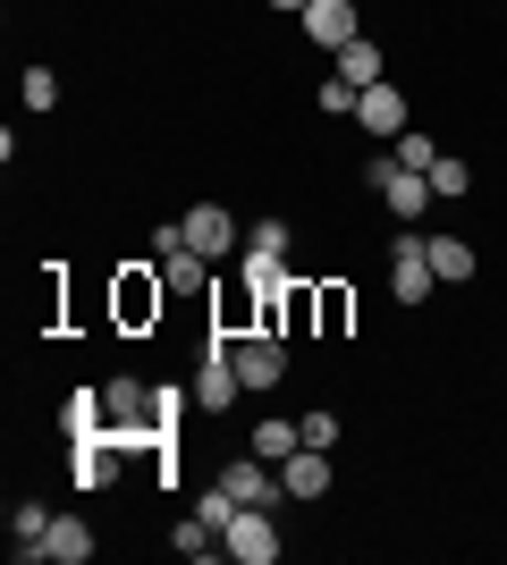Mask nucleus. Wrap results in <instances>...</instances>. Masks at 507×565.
I'll return each instance as SVG.
<instances>
[{
    "mask_svg": "<svg viewBox=\"0 0 507 565\" xmlns=\"http://www.w3.org/2000/svg\"><path fill=\"white\" fill-rule=\"evenodd\" d=\"M229 354H237V380L254 388V397L288 380V330H237V338H229Z\"/></svg>",
    "mask_w": 507,
    "mask_h": 565,
    "instance_id": "1",
    "label": "nucleus"
},
{
    "mask_svg": "<svg viewBox=\"0 0 507 565\" xmlns=\"http://www.w3.org/2000/svg\"><path fill=\"white\" fill-rule=\"evenodd\" d=\"M220 541H229L237 565H279V548H288V541H279V507H237Z\"/></svg>",
    "mask_w": 507,
    "mask_h": 565,
    "instance_id": "2",
    "label": "nucleus"
},
{
    "mask_svg": "<svg viewBox=\"0 0 507 565\" xmlns=\"http://www.w3.org/2000/svg\"><path fill=\"white\" fill-rule=\"evenodd\" d=\"M432 287H440V270H432V236L398 228V245H389V296H398V305H423Z\"/></svg>",
    "mask_w": 507,
    "mask_h": 565,
    "instance_id": "3",
    "label": "nucleus"
},
{
    "mask_svg": "<svg viewBox=\"0 0 507 565\" xmlns=\"http://www.w3.org/2000/svg\"><path fill=\"white\" fill-rule=\"evenodd\" d=\"M237 397H245V380H237V354H229V330H212L203 372H194V414H229Z\"/></svg>",
    "mask_w": 507,
    "mask_h": 565,
    "instance_id": "4",
    "label": "nucleus"
},
{
    "mask_svg": "<svg viewBox=\"0 0 507 565\" xmlns=\"http://www.w3.org/2000/svg\"><path fill=\"white\" fill-rule=\"evenodd\" d=\"M169 305V279L161 270H119V287H110V312H119V330H152Z\"/></svg>",
    "mask_w": 507,
    "mask_h": 565,
    "instance_id": "5",
    "label": "nucleus"
},
{
    "mask_svg": "<svg viewBox=\"0 0 507 565\" xmlns=\"http://www.w3.org/2000/svg\"><path fill=\"white\" fill-rule=\"evenodd\" d=\"M187 245H194V254H212L220 270H229V262L245 254V228H237L229 203H194V212H187Z\"/></svg>",
    "mask_w": 507,
    "mask_h": 565,
    "instance_id": "6",
    "label": "nucleus"
},
{
    "mask_svg": "<svg viewBox=\"0 0 507 565\" xmlns=\"http://www.w3.org/2000/svg\"><path fill=\"white\" fill-rule=\"evenodd\" d=\"M119 439H110V430H85V439H68V481L76 490H110V481H119Z\"/></svg>",
    "mask_w": 507,
    "mask_h": 565,
    "instance_id": "7",
    "label": "nucleus"
},
{
    "mask_svg": "<svg viewBox=\"0 0 507 565\" xmlns=\"http://www.w3.org/2000/svg\"><path fill=\"white\" fill-rule=\"evenodd\" d=\"M220 490L237 498V507H279V498H288V490H279V465H271V456H254V448L220 472Z\"/></svg>",
    "mask_w": 507,
    "mask_h": 565,
    "instance_id": "8",
    "label": "nucleus"
},
{
    "mask_svg": "<svg viewBox=\"0 0 507 565\" xmlns=\"http://www.w3.org/2000/svg\"><path fill=\"white\" fill-rule=\"evenodd\" d=\"M372 194H381V203H389V220H398V228H414V220H423V212H432V203H440L423 169H389V178H381V186H372Z\"/></svg>",
    "mask_w": 507,
    "mask_h": 565,
    "instance_id": "9",
    "label": "nucleus"
},
{
    "mask_svg": "<svg viewBox=\"0 0 507 565\" xmlns=\"http://www.w3.org/2000/svg\"><path fill=\"white\" fill-rule=\"evenodd\" d=\"M356 127H363V136H389V143H398V136H406V94H398L389 76H381V85H363V94H356Z\"/></svg>",
    "mask_w": 507,
    "mask_h": 565,
    "instance_id": "10",
    "label": "nucleus"
},
{
    "mask_svg": "<svg viewBox=\"0 0 507 565\" xmlns=\"http://www.w3.org/2000/svg\"><path fill=\"white\" fill-rule=\"evenodd\" d=\"M330 481H338L330 448H296L288 465H279V490H288V498H330Z\"/></svg>",
    "mask_w": 507,
    "mask_h": 565,
    "instance_id": "11",
    "label": "nucleus"
},
{
    "mask_svg": "<svg viewBox=\"0 0 507 565\" xmlns=\"http://www.w3.org/2000/svg\"><path fill=\"white\" fill-rule=\"evenodd\" d=\"M305 43H321L338 60V51L356 43V0H314V9H305Z\"/></svg>",
    "mask_w": 507,
    "mask_h": 565,
    "instance_id": "12",
    "label": "nucleus"
},
{
    "mask_svg": "<svg viewBox=\"0 0 507 565\" xmlns=\"http://www.w3.org/2000/svg\"><path fill=\"white\" fill-rule=\"evenodd\" d=\"M212 270H220V262H212V254H194V245H169V254H161L169 296H203V287H212Z\"/></svg>",
    "mask_w": 507,
    "mask_h": 565,
    "instance_id": "13",
    "label": "nucleus"
},
{
    "mask_svg": "<svg viewBox=\"0 0 507 565\" xmlns=\"http://www.w3.org/2000/svg\"><path fill=\"white\" fill-rule=\"evenodd\" d=\"M43 541H51V507L18 498V507H9V548H18V565H34V557H43Z\"/></svg>",
    "mask_w": 507,
    "mask_h": 565,
    "instance_id": "14",
    "label": "nucleus"
},
{
    "mask_svg": "<svg viewBox=\"0 0 507 565\" xmlns=\"http://www.w3.org/2000/svg\"><path fill=\"white\" fill-rule=\"evenodd\" d=\"M43 557H51V565H85V557H94V523H85V515H51Z\"/></svg>",
    "mask_w": 507,
    "mask_h": 565,
    "instance_id": "15",
    "label": "nucleus"
},
{
    "mask_svg": "<svg viewBox=\"0 0 507 565\" xmlns=\"http://www.w3.org/2000/svg\"><path fill=\"white\" fill-rule=\"evenodd\" d=\"M338 76H347V85L363 94V85H381V76H389V51L372 43V34H356V43L338 51Z\"/></svg>",
    "mask_w": 507,
    "mask_h": 565,
    "instance_id": "16",
    "label": "nucleus"
},
{
    "mask_svg": "<svg viewBox=\"0 0 507 565\" xmlns=\"http://www.w3.org/2000/svg\"><path fill=\"white\" fill-rule=\"evenodd\" d=\"M432 270H440V287H465L483 262H474V245H465V236H432Z\"/></svg>",
    "mask_w": 507,
    "mask_h": 565,
    "instance_id": "17",
    "label": "nucleus"
},
{
    "mask_svg": "<svg viewBox=\"0 0 507 565\" xmlns=\"http://www.w3.org/2000/svg\"><path fill=\"white\" fill-rule=\"evenodd\" d=\"M245 448H254V456H271V465H288V456L305 448V439H296V423H288V414H263V423H254V439H245Z\"/></svg>",
    "mask_w": 507,
    "mask_h": 565,
    "instance_id": "18",
    "label": "nucleus"
},
{
    "mask_svg": "<svg viewBox=\"0 0 507 565\" xmlns=\"http://www.w3.org/2000/svg\"><path fill=\"white\" fill-rule=\"evenodd\" d=\"M60 430H68V439H85V430H110V405H102V388H76V397L60 405Z\"/></svg>",
    "mask_w": 507,
    "mask_h": 565,
    "instance_id": "19",
    "label": "nucleus"
},
{
    "mask_svg": "<svg viewBox=\"0 0 507 565\" xmlns=\"http://www.w3.org/2000/svg\"><path fill=\"white\" fill-rule=\"evenodd\" d=\"M169 548H178V557H194V565H203V557H220V548H229V541H220V523L187 515V523H178V532H169Z\"/></svg>",
    "mask_w": 507,
    "mask_h": 565,
    "instance_id": "20",
    "label": "nucleus"
},
{
    "mask_svg": "<svg viewBox=\"0 0 507 565\" xmlns=\"http://www.w3.org/2000/svg\"><path fill=\"white\" fill-rule=\"evenodd\" d=\"M347 312H356V296H347V287H314V330H321V338H347Z\"/></svg>",
    "mask_w": 507,
    "mask_h": 565,
    "instance_id": "21",
    "label": "nucleus"
},
{
    "mask_svg": "<svg viewBox=\"0 0 507 565\" xmlns=\"http://www.w3.org/2000/svg\"><path fill=\"white\" fill-rule=\"evenodd\" d=\"M389 152H398V169H423V178H432V161H440V143L423 136V127H406V136L389 143Z\"/></svg>",
    "mask_w": 507,
    "mask_h": 565,
    "instance_id": "22",
    "label": "nucleus"
},
{
    "mask_svg": "<svg viewBox=\"0 0 507 565\" xmlns=\"http://www.w3.org/2000/svg\"><path fill=\"white\" fill-rule=\"evenodd\" d=\"M465 186H474V169H465L457 152H440V161H432V194H440V203H457Z\"/></svg>",
    "mask_w": 507,
    "mask_h": 565,
    "instance_id": "23",
    "label": "nucleus"
},
{
    "mask_svg": "<svg viewBox=\"0 0 507 565\" xmlns=\"http://www.w3.org/2000/svg\"><path fill=\"white\" fill-rule=\"evenodd\" d=\"M18 94H25V110H60V76L51 68H18Z\"/></svg>",
    "mask_w": 507,
    "mask_h": 565,
    "instance_id": "24",
    "label": "nucleus"
},
{
    "mask_svg": "<svg viewBox=\"0 0 507 565\" xmlns=\"http://www.w3.org/2000/svg\"><path fill=\"white\" fill-rule=\"evenodd\" d=\"M296 439H305V448H338V414L305 405V414H296Z\"/></svg>",
    "mask_w": 507,
    "mask_h": 565,
    "instance_id": "25",
    "label": "nucleus"
},
{
    "mask_svg": "<svg viewBox=\"0 0 507 565\" xmlns=\"http://www.w3.org/2000/svg\"><path fill=\"white\" fill-rule=\"evenodd\" d=\"M245 245H254V254H288L296 236H288V220L271 212V220H254V228H245Z\"/></svg>",
    "mask_w": 507,
    "mask_h": 565,
    "instance_id": "26",
    "label": "nucleus"
},
{
    "mask_svg": "<svg viewBox=\"0 0 507 565\" xmlns=\"http://www.w3.org/2000/svg\"><path fill=\"white\" fill-rule=\"evenodd\" d=\"M321 110L347 118V110H356V85H347V76H330V85H321Z\"/></svg>",
    "mask_w": 507,
    "mask_h": 565,
    "instance_id": "27",
    "label": "nucleus"
},
{
    "mask_svg": "<svg viewBox=\"0 0 507 565\" xmlns=\"http://www.w3.org/2000/svg\"><path fill=\"white\" fill-rule=\"evenodd\" d=\"M271 9H279V18H305V9H314V0H271Z\"/></svg>",
    "mask_w": 507,
    "mask_h": 565,
    "instance_id": "28",
    "label": "nucleus"
}]
</instances>
